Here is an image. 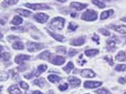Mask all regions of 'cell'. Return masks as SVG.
<instances>
[{"label": "cell", "mask_w": 126, "mask_h": 94, "mask_svg": "<svg viewBox=\"0 0 126 94\" xmlns=\"http://www.w3.org/2000/svg\"><path fill=\"white\" fill-rule=\"evenodd\" d=\"M64 19L61 17H56L50 22V28L55 30H61L64 27Z\"/></svg>", "instance_id": "6da1fadb"}, {"label": "cell", "mask_w": 126, "mask_h": 94, "mask_svg": "<svg viewBox=\"0 0 126 94\" xmlns=\"http://www.w3.org/2000/svg\"><path fill=\"white\" fill-rule=\"evenodd\" d=\"M81 18L83 20L87 21H95L97 18V13L94 11L88 10L83 13Z\"/></svg>", "instance_id": "7a4b0ae2"}, {"label": "cell", "mask_w": 126, "mask_h": 94, "mask_svg": "<svg viewBox=\"0 0 126 94\" xmlns=\"http://www.w3.org/2000/svg\"><path fill=\"white\" fill-rule=\"evenodd\" d=\"M27 49L30 52H35L40 51L44 47L43 44L34 42H29L27 44Z\"/></svg>", "instance_id": "3957f363"}, {"label": "cell", "mask_w": 126, "mask_h": 94, "mask_svg": "<svg viewBox=\"0 0 126 94\" xmlns=\"http://www.w3.org/2000/svg\"><path fill=\"white\" fill-rule=\"evenodd\" d=\"M27 7H29L30 8L33 10H49V7L46 4L42 3H34V4H30V3H27L26 5H25Z\"/></svg>", "instance_id": "277c9868"}, {"label": "cell", "mask_w": 126, "mask_h": 94, "mask_svg": "<svg viewBox=\"0 0 126 94\" xmlns=\"http://www.w3.org/2000/svg\"><path fill=\"white\" fill-rule=\"evenodd\" d=\"M50 61L54 65H61L64 64L65 62V59L61 56H56L53 57H51Z\"/></svg>", "instance_id": "5b68a950"}, {"label": "cell", "mask_w": 126, "mask_h": 94, "mask_svg": "<svg viewBox=\"0 0 126 94\" xmlns=\"http://www.w3.org/2000/svg\"><path fill=\"white\" fill-rule=\"evenodd\" d=\"M34 18L36 21L39 23H44L48 19V16L46 14L43 13H39L34 15Z\"/></svg>", "instance_id": "8992f818"}, {"label": "cell", "mask_w": 126, "mask_h": 94, "mask_svg": "<svg viewBox=\"0 0 126 94\" xmlns=\"http://www.w3.org/2000/svg\"><path fill=\"white\" fill-rule=\"evenodd\" d=\"M102 85L101 82L98 81H86L84 84V86L88 89H94L99 87Z\"/></svg>", "instance_id": "52a82bcc"}, {"label": "cell", "mask_w": 126, "mask_h": 94, "mask_svg": "<svg viewBox=\"0 0 126 94\" xmlns=\"http://www.w3.org/2000/svg\"><path fill=\"white\" fill-rule=\"evenodd\" d=\"M81 75L84 78H93L95 76V74L92 70L90 69L82 70L81 73Z\"/></svg>", "instance_id": "ba28073f"}, {"label": "cell", "mask_w": 126, "mask_h": 94, "mask_svg": "<svg viewBox=\"0 0 126 94\" xmlns=\"http://www.w3.org/2000/svg\"><path fill=\"white\" fill-rule=\"evenodd\" d=\"M68 80L72 87L79 86L81 82L79 79H77V78L74 77V76H70V77H69Z\"/></svg>", "instance_id": "9c48e42d"}, {"label": "cell", "mask_w": 126, "mask_h": 94, "mask_svg": "<svg viewBox=\"0 0 126 94\" xmlns=\"http://www.w3.org/2000/svg\"><path fill=\"white\" fill-rule=\"evenodd\" d=\"M110 28L114 29L116 31L122 34H126V26H114L113 25L112 26H110Z\"/></svg>", "instance_id": "30bf717a"}, {"label": "cell", "mask_w": 126, "mask_h": 94, "mask_svg": "<svg viewBox=\"0 0 126 94\" xmlns=\"http://www.w3.org/2000/svg\"><path fill=\"white\" fill-rule=\"evenodd\" d=\"M85 42V39L83 37H79L77 39H73V40H72L71 41V44L73 45H75V46H79V45H81Z\"/></svg>", "instance_id": "8fae6325"}, {"label": "cell", "mask_w": 126, "mask_h": 94, "mask_svg": "<svg viewBox=\"0 0 126 94\" xmlns=\"http://www.w3.org/2000/svg\"><path fill=\"white\" fill-rule=\"evenodd\" d=\"M87 5L86 4L80 3L77 2H72L71 4V7L76 10L77 11H81L85 8Z\"/></svg>", "instance_id": "7c38bea8"}, {"label": "cell", "mask_w": 126, "mask_h": 94, "mask_svg": "<svg viewBox=\"0 0 126 94\" xmlns=\"http://www.w3.org/2000/svg\"><path fill=\"white\" fill-rule=\"evenodd\" d=\"M30 59V56L27 55H23V54H21L17 56L15 59V62L17 64H21L22 63L24 60H29Z\"/></svg>", "instance_id": "4fadbf2b"}, {"label": "cell", "mask_w": 126, "mask_h": 94, "mask_svg": "<svg viewBox=\"0 0 126 94\" xmlns=\"http://www.w3.org/2000/svg\"><path fill=\"white\" fill-rule=\"evenodd\" d=\"M47 68V67L46 65H41L40 66L38 67L37 70L36 71H34L33 73L32 72V73H33V75H34V76H38L40 75L41 73H43V72H45Z\"/></svg>", "instance_id": "5bb4252c"}, {"label": "cell", "mask_w": 126, "mask_h": 94, "mask_svg": "<svg viewBox=\"0 0 126 94\" xmlns=\"http://www.w3.org/2000/svg\"><path fill=\"white\" fill-rule=\"evenodd\" d=\"M107 49L109 51H114L116 46V41L113 39H110L107 40Z\"/></svg>", "instance_id": "9a60e30c"}, {"label": "cell", "mask_w": 126, "mask_h": 94, "mask_svg": "<svg viewBox=\"0 0 126 94\" xmlns=\"http://www.w3.org/2000/svg\"><path fill=\"white\" fill-rule=\"evenodd\" d=\"M8 91L10 94H20L21 91L19 88L17 87L16 85H12L11 86L9 89H8Z\"/></svg>", "instance_id": "2e32d148"}, {"label": "cell", "mask_w": 126, "mask_h": 94, "mask_svg": "<svg viewBox=\"0 0 126 94\" xmlns=\"http://www.w3.org/2000/svg\"><path fill=\"white\" fill-rule=\"evenodd\" d=\"M116 59L119 62H125L126 60V55L125 52H119L116 55Z\"/></svg>", "instance_id": "e0dca14e"}, {"label": "cell", "mask_w": 126, "mask_h": 94, "mask_svg": "<svg viewBox=\"0 0 126 94\" xmlns=\"http://www.w3.org/2000/svg\"><path fill=\"white\" fill-rule=\"evenodd\" d=\"M51 57V54L48 51H45L44 52H43V53L40 54V55H39V58L40 59H42L46 60H49Z\"/></svg>", "instance_id": "ac0fdd59"}, {"label": "cell", "mask_w": 126, "mask_h": 94, "mask_svg": "<svg viewBox=\"0 0 126 94\" xmlns=\"http://www.w3.org/2000/svg\"><path fill=\"white\" fill-rule=\"evenodd\" d=\"M113 11L112 10H110L108 11H106L102 13L101 14V19H105L109 17L110 15L113 14Z\"/></svg>", "instance_id": "d6986e66"}, {"label": "cell", "mask_w": 126, "mask_h": 94, "mask_svg": "<svg viewBox=\"0 0 126 94\" xmlns=\"http://www.w3.org/2000/svg\"><path fill=\"white\" fill-rule=\"evenodd\" d=\"M48 79L52 82L56 83L60 82L61 80V78L60 76L55 75H50L48 76Z\"/></svg>", "instance_id": "ffe728a7"}, {"label": "cell", "mask_w": 126, "mask_h": 94, "mask_svg": "<svg viewBox=\"0 0 126 94\" xmlns=\"http://www.w3.org/2000/svg\"><path fill=\"white\" fill-rule=\"evenodd\" d=\"M13 48L17 50H22L24 48V45L21 41H17L15 42L12 45Z\"/></svg>", "instance_id": "44dd1931"}, {"label": "cell", "mask_w": 126, "mask_h": 94, "mask_svg": "<svg viewBox=\"0 0 126 94\" xmlns=\"http://www.w3.org/2000/svg\"><path fill=\"white\" fill-rule=\"evenodd\" d=\"M16 11L17 12H18L19 14L22 15V16H25V17L29 16L31 13V12L29 11L23 10V9H17L16 10Z\"/></svg>", "instance_id": "7402d4cb"}, {"label": "cell", "mask_w": 126, "mask_h": 94, "mask_svg": "<svg viewBox=\"0 0 126 94\" xmlns=\"http://www.w3.org/2000/svg\"><path fill=\"white\" fill-rule=\"evenodd\" d=\"M23 19L21 17H19L18 16H16L12 21V23L14 24V25H19L22 23Z\"/></svg>", "instance_id": "603a6c76"}, {"label": "cell", "mask_w": 126, "mask_h": 94, "mask_svg": "<svg viewBox=\"0 0 126 94\" xmlns=\"http://www.w3.org/2000/svg\"><path fill=\"white\" fill-rule=\"evenodd\" d=\"M98 53V51L97 49H91L85 51L86 55L87 56H93Z\"/></svg>", "instance_id": "cb8c5ba5"}, {"label": "cell", "mask_w": 126, "mask_h": 94, "mask_svg": "<svg viewBox=\"0 0 126 94\" xmlns=\"http://www.w3.org/2000/svg\"><path fill=\"white\" fill-rule=\"evenodd\" d=\"M48 33L50 34V35L51 36L53 37L54 38H55V39H56V40L59 41H62L64 39V37L62 36V35H59V34H55L54 33H52V32H50L48 31Z\"/></svg>", "instance_id": "d4e9b609"}, {"label": "cell", "mask_w": 126, "mask_h": 94, "mask_svg": "<svg viewBox=\"0 0 126 94\" xmlns=\"http://www.w3.org/2000/svg\"><path fill=\"white\" fill-rule=\"evenodd\" d=\"M33 83L36 85H37L39 87H42L44 86L46 81L43 79H36L35 80H34Z\"/></svg>", "instance_id": "484cf974"}, {"label": "cell", "mask_w": 126, "mask_h": 94, "mask_svg": "<svg viewBox=\"0 0 126 94\" xmlns=\"http://www.w3.org/2000/svg\"><path fill=\"white\" fill-rule=\"evenodd\" d=\"M73 67H74L73 64L72 63L70 62H69L68 64H67V65L66 67H64L63 68V69L67 74H68L70 73L71 70L73 68Z\"/></svg>", "instance_id": "4316f807"}, {"label": "cell", "mask_w": 126, "mask_h": 94, "mask_svg": "<svg viewBox=\"0 0 126 94\" xmlns=\"http://www.w3.org/2000/svg\"><path fill=\"white\" fill-rule=\"evenodd\" d=\"M0 58L4 61H8L10 58V54L8 53H3L1 54Z\"/></svg>", "instance_id": "83f0119b"}, {"label": "cell", "mask_w": 126, "mask_h": 94, "mask_svg": "<svg viewBox=\"0 0 126 94\" xmlns=\"http://www.w3.org/2000/svg\"><path fill=\"white\" fill-rule=\"evenodd\" d=\"M97 94H110V92L108 91V90L106 88H101L95 91Z\"/></svg>", "instance_id": "f1b7e54d"}, {"label": "cell", "mask_w": 126, "mask_h": 94, "mask_svg": "<svg viewBox=\"0 0 126 94\" xmlns=\"http://www.w3.org/2000/svg\"><path fill=\"white\" fill-rule=\"evenodd\" d=\"M17 1H5L3 2L2 6L3 7H7L8 6L13 5V4H15L17 2Z\"/></svg>", "instance_id": "f546056e"}, {"label": "cell", "mask_w": 126, "mask_h": 94, "mask_svg": "<svg viewBox=\"0 0 126 94\" xmlns=\"http://www.w3.org/2000/svg\"><path fill=\"white\" fill-rule=\"evenodd\" d=\"M115 69L118 71H124L126 69V65L125 64H120L117 65Z\"/></svg>", "instance_id": "4dcf8cb0"}, {"label": "cell", "mask_w": 126, "mask_h": 94, "mask_svg": "<svg viewBox=\"0 0 126 94\" xmlns=\"http://www.w3.org/2000/svg\"><path fill=\"white\" fill-rule=\"evenodd\" d=\"M92 2L97 6L98 7L100 8H103L104 7H105V5L101 1H92Z\"/></svg>", "instance_id": "1f68e13d"}, {"label": "cell", "mask_w": 126, "mask_h": 94, "mask_svg": "<svg viewBox=\"0 0 126 94\" xmlns=\"http://www.w3.org/2000/svg\"><path fill=\"white\" fill-rule=\"evenodd\" d=\"M8 78V75L5 72H1L0 73V81H3L7 79Z\"/></svg>", "instance_id": "d6a6232c"}, {"label": "cell", "mask_w": 126, "mask_h": 94, "mask_svg": "<svg viewBox=\"0 0 126 94\" xmlns=\"http://www.w3.org/2000/svg\"><path fill=\"white\" fill-rule=\"evenodd\" d=\"M105 59L107 61V62L109 63L110 65H113V59L112 56L110 55H107L105 57Z\"/></svg>", "instance_id": "836d02e7"}, {"label": "cell", "mask_w": 126, "mask_h": 94, "mask_svg": "<svg viewBox=\"0 0 126 94\" xmlns=\"http://www.w3.org/2000/svg\"><path fill=\"white\" fill-rule=\"evenodd\" d=\"M56 52L60 54H65L66 53V49L63 47H59L56 48Z\"/></svg>", "instance_id": "e575fe53"}, {"label": "cell", "mask_w": 126, "mask_h": 94, "mask_svg": "<svg viewBox=\"0 0 126 94\" xmlns=\"http://www.w3.org/2000/svg\"><path fill=\"white\" fill-rule=\"evenodd\" d=\"M19 85H20L21 88H22L23 89L27 90L29 88V85H28L26 82L24 81H21L20 83H19Z\"/></svg>", "instance_id": "d590c367"}, {"label": "cell", "mask_w": 126, "mask_h": 94, "mask_svg": "<svg viewBox=\"0 0 126 94\" xmlns=\"http://www.w3.org/2000/svg\"><path fill=\"white\" fill-rule=\"evenodd\" d=\"M68 87V85L66 83H64V84H61L59 86V89L61 91H64L67 89Z\"/></svg>", "instance_id": "8d00e7d4"}, {"label": "cell", "mask_w": 126, "mask_h": 94, "mask_svg": "<svg viewBox=\"0 0 126 94\" xmlns=\"http://www.w3.org/2000/svg\"><path fill=\"white\" fill-rule=\"evenodd\" d=\"M99 32L101 33L103 35H105L106 36H108L110 35V32L107 30V29H104V28H102V29H101L99 30Z\"/></svg>", "instance_id": "74e56055"}, {"label": "cell", "mask_w": 126, "mask_h": 94, "mask_svg": "<svg viewBox=\"0 0 126 94\" xmlns=\"http://www.w3.org/2000/svg\"><path fill=\"white\" fill-rule=\"evenodd\" d=\"M77 27L78 26L77 25H75V24H73L72 23H70L68 26V29L71 30H75L77 29Z\"/></svg>", "instance_id": "f35d334b"}, {"label": "cell", "mask_w": 126, "mask_h": 94, "mask_svg": "<svg viewBox=\"0 0 126 94\" xmlns=\"http://www.w3.org/2000/svg\"><path fill=\"white\" fill-rule=\"evenodd\" d=\"M77 53H78V51H76V50L71 49L70 51H69L68 54L70 56H75Z\"/></svg>", "instance_id": "ab89813d"}, {"label": "cell", "mask_w": 126, "mask_h": 94, "mask_svg": "<svg viewBox=\"0 0 126 94\" xmlns=\"http://www.w3.org/2000/svg\"><path fill=\"white\" fill-rule=\"evenodd\" d=\"M92 39H93V40H94V41H95V42H97V44H99V37L98 36H97V35H94V36H93V37H92Z\"/></svg>", "instance_id": "60d3db41"}, {"label": "cell", "mask_w": 126, "mask_h": 94, "mask_svg": "<svg viewBox=\"0 0 126 94\" xmlns=\"http://www.w3.org/2000/svg\"><path fill=\"white\" fill-rule=\"evenodd\" d=\"M118 81L120 83H121V84H125V83L126 82V79L123 78H120L119 79Z\"/></svg>", "instance_id": "b9f144b4"}, {"label": "cell", "mask_w": 126, "mask_h": 94, "mask_svg": "<svg viewBox=\"0 0 126 94\" xmlns=\"http://www.w3.org/2000/svg\"><path fill=\"white\" fill-rule=\"evenodd\" d=\"M32 94H43L40 91H35L32 93Z\"/></svg>", "instance_id": "7bdbcfd3"}, {"label": "cell", "mask_w": 126, "mask_h": 94, "mask_svg": "<svg viewBox=\"0 0 126 94\" xmlns=\"http://www.w3.org/2000/svg\"><path fill=\"white\" fill-rule=\"evenodd\" d=\"M2 50H3V47H2L1 45H0V55H1V52L2 51Z\"/></svg>", "instance_id": "ee69618b"}, {"label": "cell", "mask_w": 126, "mask_h": 94, "mask_svg": "<svg viewBox=\"0 0 126 94\" xmlns=\"http://www.w3.org/2000/svg\"><path fill=\"white\" fill-rule=\"evenodd\" d=\"M121 20L122 21L125 22H126V17H124V18H122V19H121Z\"/></svg>", "instance_id": "f6af8a7d"}, {"label": "cell", "mask_w": 126, "mask_h": 94, "mask_svg": "<svg viewBox=\"0 0 126 94\" xmlns=\"http://www.w3.org/2000/svg\"><path fill=\"white\" fill-rule=\"evenodd\" d=\"M3 37V35L1 33H0V39H1Z\"/></svg>", "instance_id": "bcb514c9"}, {"label": "cell", "mask_w": 126, "mask_h": 94, "mask_svg": "<svg viewBox=\"0 0 126 94\" xmlns=\"http://www.w3.org/2000/svg\"><path fill=\"white\" fill-rule=\"evenodd\" d=\"M125 94H126V93H125Z\"/></svg>", "instance_id": "7dc6e473"}, {"label": "cell", "mask_w": 126, "mask_h": 94, "mask_svg": "<svg viewBox=\"0 0 126 94\" xmlns=\"http://www.w3.org/2000/svg\"></svg>", "instance_id": "c3c4849f"}, {"label": "cell", "mask_w": 126, "mask_h": 94, "mask_svg": "<svg viewBox=\"0 0 126 94\" xmlns=\"http://www.w3.org/2000/svg\"></svg>", "instance_id": "681fc988"}]
</instances>
